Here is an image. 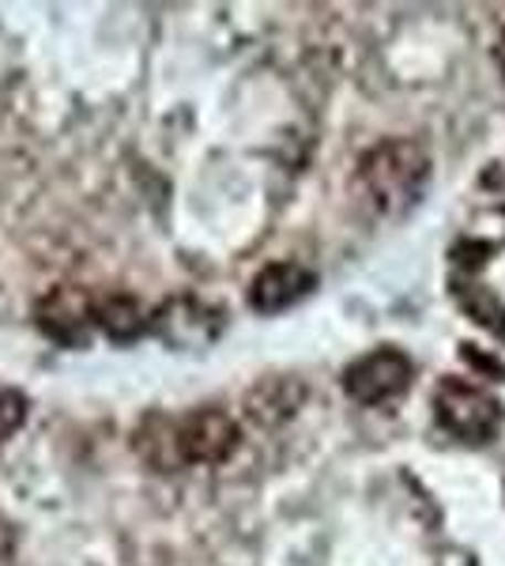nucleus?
I'll return each mask as SVG.
<instances>
[{
  "instance_id": "2",
  "label": "nucleus",
  "mask_w": 505,
  "mask_h": 566,
  "mask_svg": "<svg viewBox=\"0 0 505 566\" xmlns=\"http://www.w3.org/2000/svg\"><path fill=\"white\" fill-rule=\"evenodd\" d=\"M358 181L366 197L385 216H403L419 205L422 189L430 181V155L415 140H385L358 163Z\"/></svg>"
},
{
  "instance_id": "9",
  "label": "nucleus",
  "mask_w": 505,
  "mask_h": 566,
  "mask_svg": "<svg viewBox=\"0 0 505 566\" xmlns=\"http://www.w3.org/2000/svg\"><path fill=\"white\" fill-rule=\"evenodd\" d=\"M298 405H302V386L291 378L261 381V386L250 392V400H245V408H250V416L256 423H280V419L295 412Z\"/></svg>"
},
{
  "instance_id": "6",
  "label": "nucleus",
  "mask_w": 505,
  "mask_h": 566,
  "mask_svg": "<svg viewBox=\"0 0 505 566\" xmlns=\"http://www.w3.org/2000/svg\"><path fill=\"white\" fill-rule=\"evenodd\" d=\"M317 287V276L298 261H275L269 269H261L250 283V306L256 314H280Z\"/></svg>"
},
{
  "instance_id": "7",
  "label": "nucleus",
  "mask_w": 505,
  "mask_h": 566,
  "mask_svg": "<svg viewBox=\"0 0 505 566\" xmlns=\"http://www.w3.org/2000/svg\"><path fill=\"white\" fill-rule=\"evenodd\" d=\"M223 310H211L200 298H173L167 310L151 317V333L167 336L178 348H200V344H211L223 328Z\"/></svg>"
},
{
  "instance_id": "12",
  "label": "nucleus",
  "mask_w": 505,
  "mask_h": 566,
  "mask_svg": "<svg viewBox=\"0 0 505 566\" xmlns=\"http://www.w3.org/2000/svg\"><path fill=\"white\" fill-rule=\"evenodd\" d=\"M498 65L505 72V31H502V42H498Z\"/></svg>"
},
{
  "instance_id": "5",
  "label": "nucleus",
  "mask_w": 505,
  "mask_h": 566,
  "mask_svg": "<svg viewBox=\"0 0 505 566\" xmlns=\"http://www.w3.org/2000/svg\"><path fill=\"white\" fill-rule=\"evenodd\" d=\"M34 325L61 348H84L91 340V328H95V295H87L84 287L61 283V287L39 298Z\"/></svg>"
},
{
  "instance_id": "10",
  "label": "nucleus",
  "mask_w": 505,
  "mask_h": 566,
  "mask_svg": "<svg viewBox=\"0 0 505 566\" xmlns=\"http://www.w3.org/2000/svg\"><path fill=\"white\" fill-rule=\"evenodd\" d=\"M27 397L20 389H4L0 386V446L12 434H20V427L27 423Z\"/></svg>"
},
{
  "instance_id": "1",
  "label": "nucleus",
  "mask_w": 505,
  "mask_h": 566,
  "mask_svg": "<svg viewBox=\"0 0 505 566\" xmlns=\"http://www.w3.org/2000/svg\"><path fill=\"white\" fill-rule=\"evenodd\" d=\"M242 446V427L223 408H192V412H148L133 434L136 458L151 472L200 469V464L231 461Z\"/></svg>"
},
{
  "instance_id": "4",
  "label": "nucleus",
  "mask_w": 505,
  "mask_h": 566,
  "mask_svg": "<svg viewBox=\"0 0 505 566\" xmlns=\"http://www.w3.org/2000/svg\"><path fill=\"white\" fill-rule=\"evenodd\" d=\"M411 378H415V367H411L408 355L400 348H378V352H366L362 359H355L344 370V392L355 405L378 408L397 400L400 392H408Z\"/></svg>"
},
{
  "instance_id": "3",
  "label": "nucleus",
  "mask_w": 505,
  "mask_h": 566,
  "mask_svg": "<svg viewBox=\"0 0 505 566\" xmlns=\"http://www.w3.org/2000/svg\"><path fill=\"white\" fill-rule=\"evenodd\" d=\"M434 416L461 442H491L502 427V405L464 378H445L434 389Z\"/></svg>"
},
{
  "instance_id": "11",
  "label": "nucleus",
  "mask_w": 505,
  "mask_h": 566,
  "mask_svg": "<svg viewBox=\"0 0 505 566\" xmlns=\"http://www.w3.org/2000/svg\"><path fill=\"white\" fill-rule=\"evenodd\" d=\"M467 310L480 325H486L491 333H505V306L491 295L486 287H472V298H467Z\"/></svg>"
},
{
  "instance_id": "8",
  "label": "nucleus",
  "mask_w": 505,
  "mask_h": 566,
  "mask_svg": "<svg viewBox=\"0 0 505 566\" xmlns=\"http://www.w3.org/2000/svg\"><path fill=\"white\" fill-rule=\"evenodd\" d=\"M95 328H103L109 340L125 344L136 340L151 328V317L144 314V306L133 295H106L95 298Z\"/></svg>"
}]
</instances>
